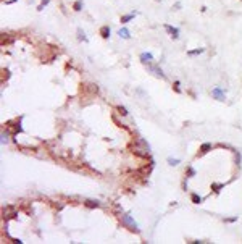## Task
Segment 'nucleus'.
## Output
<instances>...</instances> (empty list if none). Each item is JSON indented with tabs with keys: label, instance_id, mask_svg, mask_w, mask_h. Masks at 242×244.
<instances>
[{
	"label": "nucleus",
	"instance_id": "f257e3e1",
	"mask_svg": "<svg viewBox=\"0 0 242 244\" xmlns=\"http://www.w3.org/2000/svg\"><path fill=\"white\" fill-rule=\"evenodd\" d=\"M121 222H123L124 225H128V226L131 228L132 231H139V225L134 222L132 217H131L129 213H123V215H121Z\"/></svg>",
	"mask_w": 242,
	"mask_h": 244
},
{
	"label": "nucleus",
	"instance_id": "f03ea898",
	"mask_svg": "<svg viewBox=\"0 0 242 244\" xmlns=\"http://www.w3.org/2000/svg\"><path fill=\"white\" fill-rule=\"evenodd\" d=\"M163 28H165V31L173 37V39H179V29H178V28L170 26V24H163Z\"/></svg>",
	"mask_w": 242,
	"mask_h": 244
},
{
	"label": "nucleus",
	"instance_id": "7ed1b4c3",
	"mask_svg": "<svg viewBox=\"0 0 242 244\" xmlns=\"http://www.w3.org/2000/svg\"><path fill=\"white\" fill-rule=\"evenodd\" d=\"M148 71H152V73L155 74V76H158V78H163V79L166 78V74L161 71L160 68H158V67H153V65H150V63H148Z\"/></svg>",
	"mask_w": 242,
	"mask_h": 244
},
{
	"label": "nucleus",
	"instance_id": "20e7f679",
	"mask_svg": "<svg viewBox=\"0 0 242 244\" xmlns=\"http://www.w3.org/2000/svg\"><path fill=\"white\" fill-rule=\"evenodd\" d=\"M141 62L142 63H145V65H148V63H152V60H153V55L150 54V52H142L141 54Z\"/></svg>",
	"mask_w": 242,
	"mask_h": 244
},
{
	"label": "nucleus",
	"instance_id": "39448f33",
	"mask_svg": "<svg viewBox=\"0 0 242 244\" xmlns=\"http://www.w3.org/2000/svg\"><path fill=\"white\" fill-rule=\"evenodd\" d=\"M212 94H213V97H215L216 100H221V102L224 100V92H223V89H221V87H215Z\"/></svg>",
	"mask_w": 242,
	"mask_h": 244
},
{
	"label": "nucleus",
	"instance_id": "423d86ee",
	"mask_svg": "<svg viewBox=\"0 0 242 244\" xmlns=\"http://www.w3.org/2000/svg\"><path fill=\"white\" fill-rule=\"evenodd\" d=\"M110 32H111V29H110L108 24H105V26L100 28V36L103 37V39H108V37H110Z\"/></svg>",
	"mask_w": 242,
	"mask_h": 244
},
{
	"label": "nucleus",
	"instance_id": "0eeeda50",
	"mask_svg": "<svg viewBox=\"0 0 242 244\" xmlns=\"http://www.w3.org/2000/svg\"><path fill=\"white\" fill-rule=\"evenodd\" d=\"M84 205H86V207H89V209H97V207H100V202H99V200L87 199V200H84Z\"/></svg>",
	"mask_w": 242,
	"mask_h": 244
},
{
	"label": "nucleus",
	"instance_id": "6e6552de",
	"mask_svg": "<svg viewBox=\"0 0 242 244\" xmlns=\"http://www.w3.org/2000/svg\"><path fill=\"white\" fill-rule=\"evenodd\" d=\"M134 16H136V11H131V13H128V15H123V16H121V18H119V21L124 24V23H129V21H131Z\"/></svg>",
	"mask_w": 242,
	"mask_h": 244
},
{
	"label": "nucleus",
	"instance_id": "1a4fd4ad",
	"mask_svg": "<svg viewBox=\"0 0 242 244\" xmlns=\"http://www.w3.org/2000/svg\"><path fill=\"white\" fill-rule=\"evenodd\" d=\"M118 36L123 37V39H131V32H129L126 28H121V29H118Z\"/></svg>",
	"mask_w": 242,
	"mask_h": 244
},
{
	"label": "nucleus",
	"instance_id": "9d476101",
	"mask_svg": "<svg viewBox=\"0 0 242 244\" xmlns=\"http://www.w3.org/2000/svg\"><path fill=\"white\" fill-rule=\"evenodd\" d=\"M76 32H78V41H79V42H87V41H89V39H87V36L84 34V31H82L81 28H78Z\"/></svg>",
	"mask_w": 242,
	"mask_h": 244
},
{
	"label": "nucleus",
	"instance_id": "9b49d317",
	"mask_svg": "<svg viewBox=\"0 0 242 244\" xmlns=\"http://www.w3.org/2000/svg\"><path fill=\"white\" fill-rule=\"evenodd\" d=\"M212 149V144H202L200 145V151H199V155H203V154H207L208 151Z\"/></svg>",
	"mask_w": 242,
	"mask_h": 244
},
{
	"label": "nucleus",
	"instance_id": "f8f14e48",
	"mask_svg": "<svg viewBox=\"0 0 242 244\" xmlns=\"http://www.w3.org/2000/svg\"><path fill=\"white\" fill-rule=\"evenodd\" d=\"M203 52H205V49H202V47H200V49H195V50H189L187 55H189V57H194V55H200V54H203Z\"/></svg>",
	"mask_w": 242,
	"mask_h": 244
},
{
	"label": "nucleus",
	"instance_id": "ddd939ff",
	"mask_svg": "<svg viewBox=\"0 0 242 244\" xmlns=\"http://www.w3.org/2000/svg\"><path fill=\"white\" fill-rule=\"evenodd\" d=\"M190 199H192V202H194V204H202L203 200H205L203 197H200L199 194H192V196H190Z\"/></svg>",
	"mask_w": 242,
	"mask_h": 244
},
{
	"label": "nucleus",
	"instance_id": "4468645a",
	"mask_svg": "<svg viewBox=\"0 0 242 244\" xmlns=\"http://www.w3.org/2000/svg\"><path fill=\"white\" fill-rule=\"evenodd\" d=\"M73 10L74 11H81L82 10V0H76V2L73 3Z\"/></svg>",
	"mask_w": 242,
	"mask_h": 244
},
{
	"label": "nucleus",
	"instance_id": "2eb2a0df",
	"mask_svg": "<svg viewBox=\"0 0 242 244\" xmlns=\"http://www.w3.org/2000/svg\"><path fill=\"white\" fill-rule=\"evenodd\" d=\"M168 163H170L171 167H176V165H179V163H181V160H179V158H173V157H168Z\"/></svg>",
	"mask_w": 242,
	"mask_h": 244
},
{
	"label": "nucleus",
	"instance_id": "dca6fc26",
	"mask_svg": "<svg viewBox=\"0 0 242 244\" xmlns=\"http://www.w3.org/2000/svg\"><path fill=\"white\" fill-rule=\"evenodd\" d=\"M223 187H224V184H212V191H215V192H220Z\"/></svg>",
	"mask_w": 242,
	"mask_h": 244
},
{
	"label": "nucleus",
	"instance_id": "f3484780",
	"mask_svg": "<svg viewBox=\"0 0 242 244\" xmlns=\"http://www.w3.org/2000/svg\"><path fill=\"white\" fill-rule=\"evenodd\" d=\"M49 2H50V0H42V2L39 3V7H37V10H39V11H42V10H44V7L47 5Z\"/></svg>",
	"mask_w": 242,
	"mask_h": 244
},
{
	"label": "nucleus",
	"instance_id": "a211bd4d",
	"mask_svg": "<svg viewBox=\"0 0 242 244\" xmlns=\"http://www.w3.org/2000/svg\"><path fill=\"white\" fill-rule=\"evenodd\" d=\"M186 175H189V176H195V170H194V168H187V171H186Z\"/></svg>",
	"mask_w": 242,
	"mask_h": 244
},
{
	"label": "nucleus",
	"instance_id": "6ab92c4d",
	"mask_svg": "<svg viewBox=\"0 0 242 244\" xmlns=\"http://www.w3.org/2000/svg\"><path fill=\"white\" fill-rule=\"evenodd\" d=\"M173 89L176 92H181V87H179V81H174V84H173Z\"/></svg>",
	"mask_w": 242,
	"mask_h": 244
},
{
	"label": "nucleus",
	"instance_id": "aec40b11",
	"mask_svg": "<svg viewBox=\"0 0 242 244\" xmlns=\"http://www.w3.org/2000/svg\"><path fill=\"white\" fill-rule=\"evenodd\" d=\"M118 110H119V113L123 115V116H126V115H128V110L124 109V107H118Z\"/></svg>",
	"mask_w": 242,
	"mask_h": 244
},
{
	"label": "nucleus",
	"instance_id": "412c9836",
	"mask_svg": "<svg viewBox=\"0 0 242 244\" xmlns=\"http://www.w3.org/2000/svg\"><path fill=\"white\" fill-rule=\"evenodd\" d=\"M5 142H8V136L5 134V131L2 133V144H5Z\"/></svg>",
	"mask_w": 242,
	"mask_h": 244
},
{
	"label": "nucleus",
	"instance_id": "4be33fe9",
	"mask_svg": "<svg viewBox=\"0 0 242 244\" xmlns=\"http://www.w3.org/2000/svg\"><path fill=\"white\" fill-rule=\"evenodd\" d=\"M179 8H181V2H176L173 5V10H179Z\"/></svg>",
	"mask_w": 242,
	"mask_h": 244
},
{
	"label": "nucleus",
	"instance_id": "5701e85b",
	"mask_svg": "<svg viewBox=\"0 0 242 244\" xmlns=\"http://www.w3.org/2000/svg\"><path fill=\"white\" fill-rule=\"evenodd\" d=\"M237 217H232V218H224V222H236Z\"/></svg>",
	"mask_w": 242,
	"mask_h": 244
},
{
	"label": "nucleus",
	"instance_id": "b1692460",
	"mask_svg": "<svg viewBox=\"0 0 242 244\" xmlns=\"http://www.w3.org/2000/svg\"><path fill=\"white\" fill-rule=\"evenodd\" d=\"M157 2H160V0H157Z\"/></svg>",
	"mask_w": 242,
	"mask_h": 244
}]
</instances>
